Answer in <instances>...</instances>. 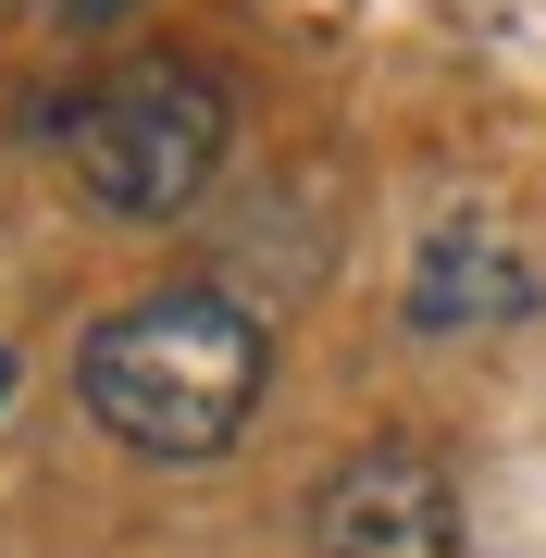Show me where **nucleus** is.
<instances>
[{"mask_svg": "<svg viewBox=\"0 0 546 558\" xmlns=\"http://www.w3.org/2000/svg\"><path fill=\"white\" fill-rule=\"evenodd\" d=\"M262 385H274V336H262V311L223 299V286H149V299L100 311L87 348H75L87 422H100L112 447L162 459V472L223 459L248 435V410H262Z\"/></svg>", "mask_w": 546, "mask_h": 558, "instance_id": "nucleus-1", "label": "nucleus"}, {"mask_svg": "<svg viewBox=\"0 0 546 558\" xmlns=\"http://www.w3.org/2000/svg\"><path fill=\"white\" fill-rule=\"evenodd\" d=\"M223 137H236V100H223V75H199L186 50L112 62V75L62 112V161H75V186H87L112 223H174V211H199L211 174H223Z\"/></svg>", "mask_w": 546, "mask_h": 558, "instance_id": "nucleus-2", "label": "nucleus"}, {"mask_svg": "<svg viewBox=\"0 0 546 558\" xmlns=\"http://www.w3.org/2000/svg\"><path fill=\"white\" fill-rule=\"evenodd\" d=\"M311 558H460V497L423 447H361L311 497Z\"/></svg>", "mask_w": 546, "mask_h": 558, "instance_id": "nucleus-3", "label": "nucleus"}, {"mask_svg": "<svg viewBox=\"0 0 546 558\" xmlns=\"http://www.w3.org/2000/svg\"><path fill=\"white\" fill-rule=\"evenodd\" d=\"M534 299H546L534 260L509 236H485V223H447L410 260V336H485V323H522Z\"/></svg>", "mask_w": 546, "mask_h": 558, "instance_id": "nucleus-4", "label": "nucleus"}, {"mask_svg": "<svg viewBox=\"0 0 546 558\" xmlns=\"http://www.w3.org/2000/svg\"><path fill=\"white\" fill-rule=\"evenodd\" d=\"M50 13H62V25H124L137 0H50Z\"/></svg>", "mask_w": 546, "mask_h": 558, "instance_id": "nucleus-5", "label": "nucleus"}, {"mask_svg": "<svg viewBox=\"0 0 546 558\" xmlns=\"http://www.w3.org/2000/svg\"><path fill=\"white\" fill-rule=\"evenodd\" d=\"M0 398H13V348H0Z\"/></svg>", "mask_w": 546, "mask_h": 558, "instance_id": "nucleus-6", "label": "nucleus"}]
</instances>
